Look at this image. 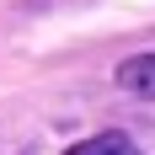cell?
Segmentation results:
<instances>
[{
	"label": "cell",
	"mask_w": 155,
	"mask_h": 155,
	"mask_svg": "<svg viewBox=\"0 0 155 155\" xmlns=\"http://www.w3.org/2000/svg\"><path fill=\"white\" fill-rule=\"evenodd\" d=\"M118 86H123V91H134V96H150V102H155V54H139V59L118 64Z\"/></svg>",
	"instance_id": "cell-1"
},
{
	"label": "cell",
	"mask_w": 155,
	"mask_h": 155,
	"mask_svg": "<svg viewBox=\"0 0 155 155\" xmlns=\"http://www.w3.org/2000/svg\"><path fill=\"white\" fill-rule=\"evenodd\" d=\"M64 155H139V150H134V139H128V134H118V128H112V134H96V139L70 144Z\"/></svg>",
	"instance_id": "cell-2"
}]
</instances>
